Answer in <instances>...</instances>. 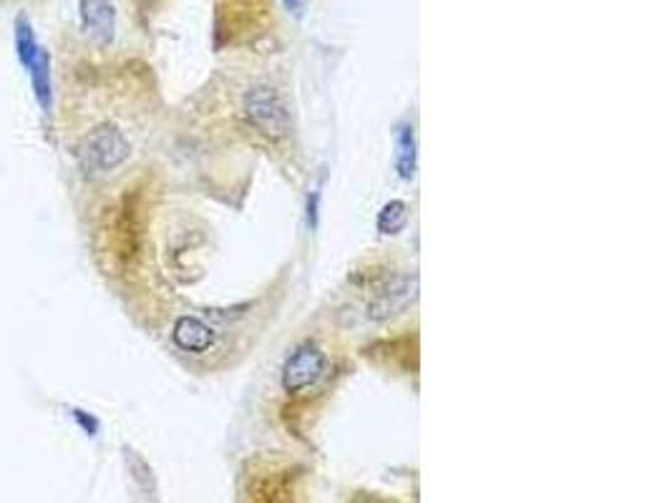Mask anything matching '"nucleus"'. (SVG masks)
Returning <instances> with one entry per match:
<instances>
[{"label": "nucleus", "instance_id": "f257e3e1", "mask_svg": "<svg viewBox=\"0 0 672 503\" xmlns=\"http://www.w3.org/2000/svg\"><path fill=\"white\" fill-rule=\"evenodd\" d=\"M222 111H212L219 126L222 149H240L262 154L297 182L303 177V146L297 114L290 104V94L282 83L255 76L247 81L222 83Z\"/></svg>", "mask_w": 672, "mask_h": 503}, {"label": "nucleus", "instance_id": "f03ea898", "mask_svg": "<svg viewBox=\"0 0 672 503\" xmlns=\"http://www.w3.org/2000/svg\"><path fill=\"white\" fill-rule=\"evenodd\" d=\"M343 330V322L333 312L323 322L308 325V330L300 332L287 348L275 385L285 421H308L328 403L330 395L338 393L350 370V358L340 335Z\"/></svg>", "mask_w": 672, "mask_h": 503}, {"label": "nucleus", "instance_id": "7ed1b4c3", "mask_svg": "<svg viewBox=\"0 0 672 503\" xmlns=\"http://www.w3.org/2000/svg\"><path fill=\"white\" fill-rule=\"evenodd\" d=\"M348 300L360 307L370 325H386L408 315L418 302V275L408 257L376 252L355 262L348 272Z\"/></svg>", "mask_w": 672, "mask_h": 503}, {"label": "nucleus", "instance_id": "20e7f679", "mask_svg": "<svg viewBox=\"0 0 672 503\" xmlns=\"http://www.w3.org/2000/svg\"><path fill=\"white\" fill-rule=\"evenodd\" d=\"M134 154L129 134L114 119H104L81 134L76 144V161L86 177H111Z\"/></svg>", "mask_w": 672, "mask_h": 503}, {"label": "nucleus", "instance_id": "39448f33", "mask_svg": "<svg viewBox=\"0 0 672 503\" xmlns=\"http://www.w3.org/2000/svg\"><path fill=\"white\" fill-rule=\"evenodd\" d=\"M272 0H217V36L222 46H245L265 36Z\"/></svg>", "mask_w": 672, "mask_h": 503}, {"label": "nucleus", "instance_id": "423d86ee", "mask_svg": "<svg viewBox=\"0 0 672 503\" xmlns=\"http://www.w3.org/2000/svg\"><path fill=\"white\" fill-rule=\"evenodd\" d=\"M79 28L96 48H109L116 38L114 0H76Z\"/></svg>", "mask_w": 672, "mask_h": 503}, {"label": "nucleus", "instance_id": "0eeeda50", "mask_svg": "<svg viewBox=\"0 0 672 503\" xmlns=\"http://www.w3.org/2000/svg\"><path fill=\"white\" fill-rule=\"evenodd\" d=\"M13 46H16V58L23 66V71H31V66L36 63V58L41 56L43 46L38 43L36 28H33L31 18L26 13H18L16 21H13Z\"/></svg>", "mask_w": 672, "mask_h": 503}, {"label": "nucleus", "instance_id": "6e6552de", "mask_svg": "<svg viewBox=\"0 0 672 503\" xmlns=\"http://www.w3.org/2000/svg\"><path fill=\"white\" fill-rule=\"evenodd\" d=\"M33 86V96H36V104L41 106V111L46 116H51L53 111V83H51V58H48L46 48L41 51V56L36 58V63L28 71Z\"/></svg>", "mask_w": 672, "mask_h": 503}, {"label": "nucleus", "instance_id": "1a4fd4ad", "mask_svg": "<svg viewBox=\"0 0 672 503\" xmlns=\"http://www.w3.org/2000/svg\"><path fill=\"white\" fill-rule=\"evenodd\" d=\"M73 418L79 421V426H84V431L89 433V436H96V431H99V423H96V418L86 415L84 410H73Z\"/></svg>", "mask_w": 672, "mask_h": 503}, {"label": "nucleus", "instance_id": "9d476101", "mask_svg": "<svg viewBox=\"0 0 672 503\" xmlns=\"http://www.w3.org/2000/svg\"><path fill=\"white\" fill-rule=\"evenodd\" d=\"M282 3H285L287 11L295 13V16H300V13H303V8H305V0H282Z\"/></svg>", "mask_w": 672, "mask_h": 503}]
</instances>
